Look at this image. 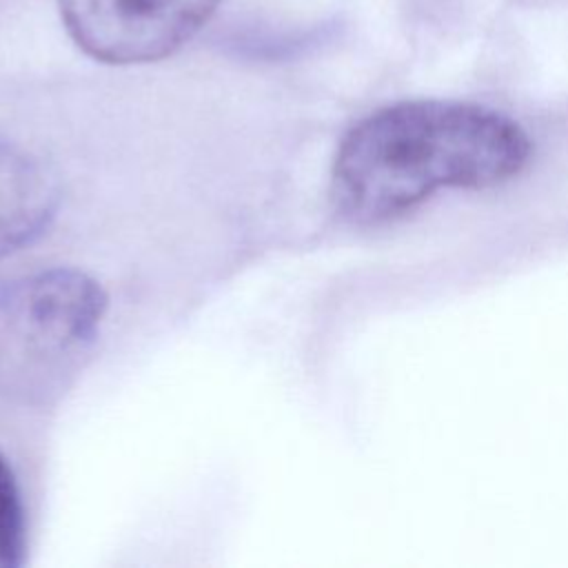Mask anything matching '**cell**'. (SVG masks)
<instances>
[{
  "label": "cell",
  "instance_id": "7a4b0ae2",
  "mask_svg": "<svg viewBox=\"0 0 568 568\" xmlns=\"http://www.w3.org/2000/svg\"><path fill=\"white\" fill-rule=\"evenodd\" d=\"M109 308L98 280L53 266L0 284V359L20 375L49 373L95 342Z\"/></svg>",
  "mask_w": 568,
  "mask_h": 568
},
{
  "label": "cell",
  "instance_id": "3957f363",
  "mask_svg": "<svg viewBox=\"0 0 568 568\" xmlns=\"http://www.w3.org/2000/svg\"><path fill=\"white\" fill-rule=\"evenodd\" d=\"M220 0H58L71 40L104 64H146L182 49Z\"/></svg>",
  "mask_w": 568,
  "mask_h": 568
},
{
  "label": "cell",
  "instance_id": "6da1fadb",
  "mask_svg": "<svg viewBox=\"0 0 568 568\" xmlns=\"http://www.w3.org/2000/svg\"><path fill=\"white\" fill-rule=\"evenodd\" d=\"M528 158V135L499 111L453 100H406L366 115L344 135L331 197L348 222L382 224L439 189L508 182Z\"/></svg>",
  "mask_w": 568,
  "mask_h": 568
},
{
  "label": "cell",
  "instance_id": "277c9868",
  "mask_svg": "<svg viewBox=\"0 0 568 568\" xmlns=\"http://www.w3.org/2000/svg\"><path fill=\"white\" fill-rule=\"evenodd\" d=\"M60 184L29 151L0 140V260L33 244L53 222Z\"/></svg>",
  "mask_w": 568,
  "mask_h": 568
},
{
  "label": "cell",
  "instance_id": "5b68a950",
  "mask_svg": "<svg viewBox=\"0 0 568 568\" xmlns=\"http://www.w3.org/2000/svg\"><path fill=\"white\" fill-rule=\"evenodd\" d=\"M27 510L16 473L0 450V568H20L27 559Z\"/></svg>",
  "mask_w": 568,
  "mask_h": 568
}]
</instances>
